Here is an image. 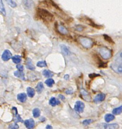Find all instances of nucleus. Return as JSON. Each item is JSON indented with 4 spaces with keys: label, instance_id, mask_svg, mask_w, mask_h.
I'll return each instance as SVG.
<instances>
[{
    "label": "nucleus",
    "instance_id": "f257e3e1",
    "mask_svg": "<svg viewBox=\"0 0 122 129\" xmlns=\"http://www.w3.org/2000/svg\"><path fill=\"white\" fill-rule=\"evenodd\" d=\"M36 14L39 19L46 22H52L54 20V15L43 8H37Z\"/></svg>",
    "mask_w": 122,
    "mask_h": 129
},
{
    "label": "nucleus",
    "instance_id": "f03ea898",
    "mask_svg": "<svg viewBox=\"0 0 122 129\" xmlns=\"http://www.w3.org/2000/svg\"><path fill=\"white\" fill-rule=\"evenodd\" d=\"M78 40L81 45L86 48H90L93 45V40L91 38L86 36H79L78 38Z\"/></svg>",
    "mask_w": 122,
    "mask_h": 129
},
{
    "label": "nucleus",
    "instance_id": "7ed1b4c3",
    "mask_svg": "<svg viewBox=\"0 0 122 129\" xmlns=\"http://www.w3.org/2000/svg\"><path fill=\"white\" fill-rule=\"evenodd\" d=\"M98 51L101 57L105 59H109L111 56V50L106 47H101L99 48Z\"/></svg>",
    "mask_w": 122,
    "mask_h": 129
},
{
    "label": "nucleus",
    "instance_id": "20e7f679",
    "mask_svg": "<svg viewBox=\"0 0 122 129\" xmlns=\"http://www.w3.org/2000/svg\"><path fill=\"white\" fill-rule=\"evenodd\" d=\"M80 20L85 23L87 24L88 25H90V26L97 28V29H100L102 26L100 25H98L96 24H95L93 21L92 20H91L90 18H89L88 17L86 16H83V17H81L80 18Z\"/></svg>",
    "mask_w": 122,
    "mask_h": 129
},
{
    "label": "nucleus",
    "instance_id": "39448f33",
    "mask_svg": "<svg viewBox=\"0 0 122 129\" xmlns=\"http://www.w3.org/2000/svg\"><path fill=\"white\" fill-rule=\"evenodd\" d=\"M84 106V104L82 101H77L75 103L74 109L77 112L79 113H82L83 111Z\"/></svg>",
    "mask_w": 122,
    "mask_h": 129
},
{
    "label": "nucleus",
    "instance_id": "423d86ee",
    "mask_svg": "<svg viewBox=\"0 0 122 129\" xmlns=\"http://www.w3.org/2000/svg\"><path fill=\"white\" fill-rule=\"evenodd\" d=\"M111 68L115 72L117 73H122V64L115 62L111 64Z\"/></svg>",
    "mask_w": 122,
    "mask_h": 129
},
{
    "label": "nucleus",
    "instance_id": "0eeeda50",
    "mask_svg": "<svg viewBox=\"0 0 122 129\" xmlns=\"http://www.w3.org/2000/svg\"><path fill=\"white\" fill-rule=\"evenodd\" d=\"M56 29H57L58 33L62 35H67L68 33V30L63 25L57 24Z\"/></svg>",
    "mask_w": 122,
    "mask_h": 129
},
{
    "label": "nucleus",
    "instance_id": "6e6552de",
    "mask_svg": "<svg viewBox=\"0 0 122 129\" xmlns=\"http://www.w3.org/2000/svg\"><path fill=\"white\" fill-rule=\"evenodd\" d=\"M11 57L12 53L11 51L8 49H6L4 50L2 55V58L4 61H8L11 58Z\"/></svg>",
    "mask_w": 122,
    "mask_h": 129
},
{
    "label": "nucleus",
    "instance_id": "1a4fd4ad",
    "mask_svg": "<svg viewBox=\"0 0 122 129\" xmlns=\"http://www.w3.org/2000/svg\"><path fill=\"white\" fill-rule=\"evenodd\" d=\"M12 111L14 113V120L15 121V122H23V120L22 119L21 117H20V116L19 115V114H18L17 113V108L16 107H13L12 108Z\"/></svg>",
    "mask_w": 122,
    "mask_h": 129
},
{
    "label": "nucleus",
    "instance_id": "9d476101",
    "mask_svg": "<svg viewBox=\"0 0 122 129\" xmlns=\"http://www.w3.org/2000/svg\"><path fill=\"white\" fill-rule=\"evenodd\" d=\"M24 124L28 129H33L34 126V121L33 119L30 118L24 121Z\"/></svg>",
    "mask_w": 122,
    "mask_h": 129
},
{
    "label": "nucleus",
    "instance_id": "9b49d317",
    "mask_svg": "<svg viewBox=\"0 0 122 129\" xmlns=\"http://www.w3.org/2000/svg\"><path fill=\"white\" fill-rule=\"evenodd\" d=\"M34 5V3L32 0H25L24 3V7L25 9L29 10L31 9Z\"/></svg>",
    "mask_w": 122,
    "mask_h": 129
},
{
    "label": "nucleus",
    "instance_id": "f8f14e48",
    "mask_svg": "<svg viewBox=\"0 0 122 129\" xmlns=\"http://www.w3.org/2000/svg\"><path fill=\"white\" fill-rule=\"evenodd\" d=\"M105 98V95L103 93H100V94L97 95L95 97L94 100L96 102H99L103 101L104 100Z\"/></svg>",
    "mask_w": 122,
    "mask_h": 129
},
{
    "label": "nucleus",
    "instance_id": "ddd939ff",
    "mask_svg": "<svg viewBox=\"0 0 122 129\" xmlns=\"http://www.w3.org/2000/svg\"><path fill=\"white\" fill-rule=\"evenodd\" d=\"M26 68H27V69H28L30 70H35V67H34V65L32 63V60L29 58H27V59H26Z\"/></svg>",
    "mask_w": 122,
    "mask_h": 129
},
{
    "label": "nucleus",
    "instance_id": "4468645a",
    "mask_svg": "<svg viewBox=\"0 0 122 129\" xmlns=\"http://www.w3.org/2000/svg\"><path fill=\"white\" fill-rule=\"evenodd\" d=\"M103 125L105 129H117L119 127V125L116 123L104 124Z\"/></svg>",
    "mask_w": 122,
    "mask_h": 129
},
{
    "label": "nucleus",
    "instance_id": "2eb2a0df",
    "mask_svg": "<svg viewBox=\"0 0 122 129\" xmlns=\"http://www.w3.org/2000/svg\"><path fill=\"white\" fill-rule=\"evenodd\" d=\"M18 100L21 102H24L27 99V95L24 93H20L17 95Z\"/></svg>",
    "mask_w": 122,
    "mask_h": 129
},
{
    "label": "nucleus",
    "instance_id": "dca6fc26",
    "mask_svg": "<svg viewBox=\"0 0 122 129\" xmlns=\"http://www.w3.org/2000/svg\"><path fill=\"white\" fill-rule=\"evenodd\" d=\"M115 60L116 62L122 64V50L119 51L115 56Z\"/></svg>",
    "mask_w": 122,
    "mask_h": 129
},
{
    "label": "nucleus",
    "instance_id": "f3484780",
    "mask_svg": "<svg viewBox=\"0 0 122 129\" xmlns=\"http://www.w3.org/2000/svg\"><path fill=\"white\" fill-rule=\"evenodd\" d=\"M0 12L3 16L4 17L6 16V11L2 0H0Z\"/></svg>",
    "mask_w": 122,
    "mask_h": 129
},
{
    "label": "nucleus",
    "instance_id": "a211bd4d",
    "mask_svg": "<svg viewBox=\"0 0 122 129\" xmlns=\"http://www.w3.org/2000/svg\"><path fill=\"white\" fill-rule=\"evenodd\" d=\"M60 48H61V50L63 52V53L66 55H69L70 54V51L69 50V49L68 48V47L64 44H62L60 45Z\"/></svg>",
    "mask_w": 122,
    "mask_h": 129
},
{
    "label": "nucleus",
    "instance_id": "6ab92c4d",
    "mask_svg": "<svg viewBox=\"0 0 122 129\" xmlns=\"http://www.w3.org/2000/svg\"><path fill=\"white\" fill-rule=\"evenodd\" d=\"M115 117L113 115L111 114H106L105 116H104V119L105 120L106 122H109L112 120H113L114 119Z\"/></svg>",
    "mask_w": 122,
    "mask_h": 129
},
{
    "label": "nucleus",
    "instance_id": "aec40b11",
    "mask_svg": "<svg viewBox=\"0 0 122 129\" xmlns=\"http://www.w3.org/2000/svg\"><path fill=\"white\" fill-rule=\"evenodd\" d=\"M14 75L18 78H21L22 80H25V77H24V74L22 71H16L14 72Z\"/></svg>",
    "mask_w": 122,
    "mask_h": 129
},
{
    "label": "nucleus",
    "instance_id": "412c9836",
    "mask_svg": "<svg viewBox=\"0 0 122 129\" xmlns=\"http://www.w3.org/2000/svg\"><path fill=\"white\" fill-rule=\"evenodd\" d=\"M44 89V86L43 85V83L42 82H39L36 87V90L38 93H40L42 92Z\"/></svg>",
    "mask_w": 122,
    "mask_h": 129
},
{
    "label": "nucleus",
    "instance_id": "4be33fe9",
    "mask_svg": "<svg viewBox=\"0 0 122 129\" xmlns=\"http://www.w3.org/2000/svg\"><path fill=\"white\" fill-rule=\"evenodd\" d=\"M27 95L29 97H33L35 94V91L34 89L31 87H28L27 88Z\"/></svg>",
    "mask_w": 122,
    "mask_h": 129
},
{
    "label": "nucleus",
    "instance_id": "5701e85b",
    "mask_svg": "<svg viewBox=\"0 0 122 129\" xmlns=\"http://www.w3.org/2000/svg\"><path fill=\"white\" fill-rule=\"evenodd\" d=\"M12 59L14 63H18L21 61V57L19 55H15L12 57Z\"/></svg>",
    "mask_w": 122,
    "mask_h": 129
},
{
    "label": "nucleus",
    "instance_id": "b1692460",
    "mask_svg": "<svg viewBox=\"0 0 122 129\" xmlns=\"http://www.w3.org/2000/svg\"><path fill=\"white\" fill-rule=\"evenodd\" d=\"M42 74L45 77H47V78L51 77L53 76V73H52L51 71H50L48 70H43V71L42 72Z\"/></svg>",
    "mask_w": 122,
    "mask_h": 129
},
{
    "label": "nucleus",
    "instance_id": "393cba45",
    "mask_svg": "<svg viewBox=\"0 0 122 129\" xmlns=\"http://www.w3.org/2000/svg\"><path fill=\"white\" fill-rule=\"evenodd\" d=\"M122 112V106L115 108L112 110V113L114 115H118Z\"/></svg>",
    "mask_w": 122,
    "mask_h": 129
},
{
    "label": "nucleus",
    "instance_id": "a878e982",
    "mask_svg": "<svg viewBox=\"0 0 122 129\" xmlns=\"http://www.w3.org/2000/svg\"><path fill=\"white\" fill-rule=\"evenodd\" d=\"M59 103V101L57 100L55 98L52 97L49 100V104L51 105L52 106H55L56 104H58Z\"/></svg>",
    "mask_w": 122,
    "mask_h": 129
},
{
    "label": "nucleus",
    "instance_id": "bb28decb",
    "mask_svg": "<svg viewBox=\"0 0 122 129\" xmlns=\"http://www.w3.org/2000/svg\"><path fill=\"white\" fill-rule=\"evenodd\" d=\"M5 2L12 8H15L17 7L16 3L14 0H5Z\"/></svg>",
    "mask_w": 122,
    "mask_h": 129
},
{
    "label": "nucleus",
    "instance_id": "cd10ccee",
    "mask_svg": "<svg viewBox=\"0 0 122 129\" xmlns=\"http://www.w3.org/2000/svg\"><path fill=\"white\" fill-rule=\"evenodd\" d=\"M40 111L38 108H36L33 110V115L34 117L37 118L39 117L40 115Z\"/></svg>",
    "mask_w": 122,
    "mask_h": 129
},
{
    "label": "nucleus",
    "instance_id": "c85d7f7f",
    "mask_svg": "<svg viewBox=\"0 0 122 129\" xmlns=\"http://www.w3.org/2000/svg\"><path fill=\"white\" fill-rule=\"evenodd\" d=\"M45 83L47 85V86H48L49 87H52V85L54 84V81L52 79L50 78V79H47L45 81Z\"/></svg>",
    "mask_w": 122,
    "mask_h": 129
},
{
    "label": "nucleus",
    "instance_id": "c756f323",
    "mask_svg": "<svg viewBox=\"0 0 122 129\" xmlns=\"http://www.w3.org/2000/svg\"><path fill=\"white\" fill-rule=\"evenodd\" d=\"M84 26H83L82 25H80V24L76 25L75 26V30H76L78 32H82L84 30Z\"/></svg>",
    "mask_w": 122,
    "mask_h": 129
},
{
    "label": "nucleus",
    "instance_id": "7c9ffc66",
    "mask_svg": "<svg viewBox=\"0 0 122 129\" xmlns=\"http://www.w3.org/2000/svg\"><path fill=\"white\" fill-rule=\"evenodd\" d=\"M103 36L104 39L106 41H107L108 42H109L110 43H114V42H113V40L112 39V38L110 36H109L108 35H107L106 34H104Z\"/></svg>",
    "mask_w": 122,
    "mask_h": 129
},
{
    "label": "nucleus",
    "instance_id": "2f4dec72",
    "mask_svg": "<svg viewBox=\"0 0 122 129\" xmlns=\"http://www.w3.org/2000/svg\"><path fill=\"white\" fill-rule=\"evenodd\" d=\"M37 66L39 67H45L47 66V64L45 61H39L37 62Z\"/></svg>",
    "mask_w": 122,
    "mask_h": 129
},
{
    "label": "nucleus",
    "instance_id": "473e14b6",
    "mask_svg": "<svg viewBox=\"0 0 122 129\" xmlns=\"http://www.w3.org/2000/svg\"><path fill=\"white\" fill-rule=\"evenodd\" d=\"M19 125L16 123H13L9 125V129H18Z\"/></svg>",
    "mask_w": 122,
    "mask_h": 129
},
{
    "label": "nucleus",
    "instance_id": "72a5a7b5",
    "mask_svg": "<svg viewBox=\"0 0 122 129\" xmlns=\"http://www.w3.org/2000/svg\"><path fill=\"white\" fill-rule=\"evenodd\" d=\"M49 2H50V4H51L54 8H55V9H57V10H61V9H60V8L58 6V5H57L55 3H54L52 0H49Z\"/></svg>",
    "mask_w": 122,
    "mask_h": 129
},
{
    "label": "nucleus",
    "instance_id": "f704fd0d",
    "mask_svg": "<svg viewBox=\"0 0 122 129\" xmlns=\"http://www.w3.org/2000/svg\"><path fill=\"white\" fill-rule=\"evenodd\" d=\"M92 122V120H91V119H85L83 121V124L85 125H88V124H90Z\"/></svg>",
    "mask_w": 122,
    "mask_h": 129
},
{
    "label": "nucleus",
    "instance_id": "c9c22d12",
    "mask_svg": "<svg viewBox=\"0 0 122 129\" xmlns=\"http://www.w3.org/2000/svg\"><path fill=\"white\" fill-rule=\"evenodd\" d=\"M16 67L18 69V70L19 71H22L23 70V66L21 64H17L16 66Z\"/></svg>",
    "mask_w": 122,
    "mask_h": 129
},
{
    "label": "nucleus",
    "instance_id": "e433bc0d",
    "mask_svg": "<svg viewBox=\"0 0 122 129\" xmlns=\"http://www.w3.org/2000/svg\"><path fill=\"white\" fill-rule=\"evenodd\" d=\"M58 97H59L60 99H62V100H64V99H65V97L63 95H61V94H60V95H58Z\"/></svg>",
    "mask_w": 122,
    "mask_h": 129
},
{
    "label": "nucleus",
    "instance_id": "4c0bfd02",
    "mask_svg": "<svg viewBox=\"0 0 122 129\" xmlns=\"http://www.w3.org/2000/svg\"><path fill=\"white\" fill-rule=\"evenodd\" d=\"M46 129H52V127L50 125H47L46 126Z\"/></svg>",
    "mask_w": 122,
    "mask_h": 129
},
{
    "label": "nucleus",
    "instance_id": "58836bf2",
    "mask_svg": "<svg viewBox=\"0 0 122 129\" xmlns=\"http://www.w3.org/2000/svg\"><path fill=\"white\" fill-rule=\"evenodd\" d=\"M69 76L68 75H66L65 76V77H64V78H65L66 80H68V79H69Z\"/></svg>",
    "mask_w": 122,
    "mask_h": 129
}]
</instances>
